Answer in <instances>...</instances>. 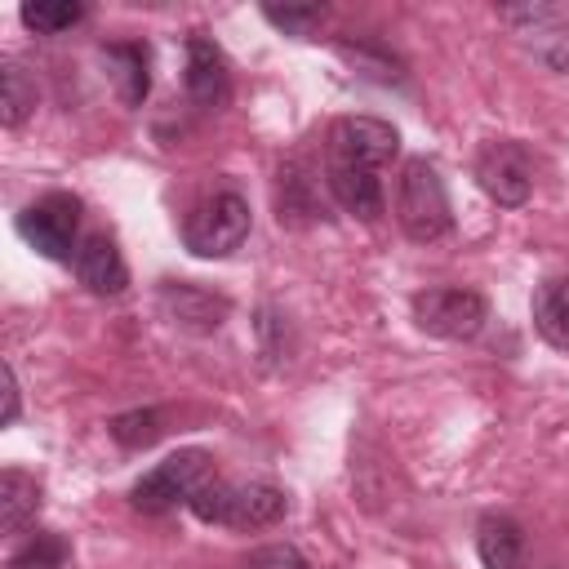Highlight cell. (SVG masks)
I'll return each mask as SVG.
<instances>
[{
    "mask_svg": "<svg viewBox=\"0 0 569 569\" xmlns=\"http://www.w3.org/2000/svg\"><path fill=\"white\" fill-rule=\"evenodd\" d=\"M400 133L378 116H342L329 124V160H351L365 169H382L396 160Z\"/></svg>",
    "mask_w": 569,
    "mask_h": 569,
    "instance_id": "cell-7",
    "label": "cell"
},
{
    "mask_svg": "<svg viewBox=\"0 0 569 569\" xmlns=\"http://www.w3.org/2000/svg\"><path fill=\"white\" fill-rule=\"evenodd\" d=\"M71 556V547L58 538V533H36L27 538L13 556H9V569H62Z\"/></svg>",
    "mask_w": 569,
    "mask_h": 569,
    "instance_id": "cell-19",
    "label": "cell"
},
{
    "mask_svg": "<svg viewBox=\"0 0 569 569\" xmlns=\"http://www.w3.org/2000/svg\"><path fill=\"white\" fill-rule=\"evenodd\" d=\"M244 569H311L293 547H258L249 560H244Z\"/></svg>",
    "mask_w": 569,
    "mask_h": 569,
    "instance_id": "cell-22",
    "label": "cell"
},
{
    "mask_svg": "<svg viewBox=\"0 0 569 569\" xmlns=\"http://www.w3.org/2000/svg\"><path fill=\"white\" fill-rule=\"evenodd\" d=\"M40 507V485L18 471V467H4L0 471V529L4 533H18Z\"/></svg>",
    "mask_w": 569,
    "mask_h": 569,
    "instance_id": "cell-16",
    "label": "cell"
},
{
    "mask_svg": "<svg viewBox=\"0 0 569 569\" xmlns=\"http://www.w3.org/2000/svg\"><path fill=\"white\" fill-rule=\"evenodd\" d=\"M187 93L200 107H218L227 98V58L209 36H191L187 40Z\"/></svg>",
    "mask_w": 569,
    "mask_h": 569,
    "instance_id": "cell-11",
    "label": "cell"
},
{
    "mask_svg": "<svg viewBox=\"0 0 569 569\" xmlns=\"http://www.w3.org/2000/svg\"><path fill=\"white\" fill-rule=\"evenodd\" d=\"M476 182L485 187L489 200L516 209L533 191V160L520 142H489L476 160Z\"/></svg>",
    "mask_w": 569,
    "mask_h": 569,
    "instance_id": "cell-8",
    "label": "cell"
},
{
    "mask_svg": "<svg viewBox=\"0 0 569 569\" xmlns=\"http://www.w3.org/2000/svg\"><path fill=\"white\" fill-rule=\"evenodd\" d=\"M160 307H164V316L173 325H182L191 333H209L227 316V298H213V293H204L196 284H164L160 289Z\"/></svg>",
    "mask_w": 569,
    "mask_h": 569,
    "instance_id": "cell-12",
    "label": "cell"
},
{
    "mask_svg": "<svg viewBox=\"0 0 569 569\" xmlns=\"http://www.w3.org/2000/svg\"><path fill=\"white\" fill-rule=\"evenodd\" d=\"M476 551H480V565L485 569H520V556H525V533L516 520L507 516H485L476 525Z\"/></svg>",
    "mask_w": 569,
    "mask_h": 569,
    "instance_id": "cell-14",
    "label": "cell"
},
{
    "mask_svg": "<svg viewBox=\"0 0 569 569\" xmlns=\"http://www.w3.org/2000/svg\"><path fill=\"white\" fill-rule=\"evenodd\" d=\"M204 480H209V453H204V449H182V453L164 458L156 471H147V476L133 485L129 502H133L138 511H147V516H160V511H169V507H178V502H191V493H196Z\"/></svg>",
    "mask_w": 569,
    "mask_h": 569,
    "instance_id": "cell-6",
    "label": "cell"
},
{
    "mask_svg": "<svg viewBox=\"0 0 569 569\" xmlns=\"http://www.w3.org/2000/svg\"><path fill=\"white\" fill-rule=\"evenodd\" d=\"M329 191H333V200L347 213H356L365 222L382 218V182H378V169H365V164H351V160H329Z\"/></svg>",
    "mask_w": 569,
    "mask_h": 569,
    "instance_id": "cell-10",
    "label": "cell"
},
{
    "mask_svg": "<svg viewBox=\"0 0 569 569\" xmlns=\"http://www.w3.org/2000/svg\"><path fill=\"white\" fill-rule=\"evenodd\" d=\"M533 329L551 347L569 351V280L565 276L560 280H542L533 289Z\"/></svg>",
    "mask_w": 569,
    "mask_h": 569,
    "instance_id": "cell-15",
    "label": "cell"
},
{
    "mask_svg": "<svg viewBox=\"0 0 569 569\" xmlns=\"http://www.w3.org/2000/svg\"><path fill=\"white\" fill-rule=\"evenodd\" d=\"M396 218H400L405 236H409V240H418V244H431V240L449 236V227H453L449 196H445L440 173H436L427 160H409V164L400 169V187H396Z\"/></svg>",
    "mask_w": 569,
    "mask_h": 569,
    "instance_id": "cell-2",
    "label": "cell"
},
{
    "mask_svg": "<svg viewBox=\"0 0 569 569\" xmlns=\"http://www.w3.org/2000/svg\"><path fill=\"white\" fill-rule=\"evenodd\" d=\"M18 236L36 253H44L53 262H71L76 249H80V200L58 191V196H44V200L27 204L18 213Z\"/></svg>",
    "mask_w": 569,
    "mask_h": 569,
    "instance_id": "cell-5",
    "label": "cell"
},
{
    "mask_svg": "<svg viewBox=\"0 0 569 569\" xmlns=\"http://www.w3.org/2000/svg\"><path fill=\"white\" fill-rule=\"evenodd\" d=\"M0 422L4 427L18 422V378H13V365H4V413H0Z\"/></svg>",
    "mask_w": 569,
    "mask_h": 569,
    "instance_id": "cell-23",
    "label": "cell"
},
{
    "mask_svg": "<svg viewBox=\"0 0 569 569\" xmlns=\"http://www.w3.org/2000/svg\"><path fill=\"white\" fill-rule=\"evenodd\" d=\"M71 262H76L80 284H84L89 293H98V298H116V293H124V284H129V267H124L116 240L102 236V231L84 236Z\"/></svg>",
    "mask_w": 569,
    "mask_h": 569,
    "instance_id": "cell-9",
    "label": "cell"
},
{
    "mask_svg": "<svg viewBox=\"0 0 569 569\" xmlns=\"http://www.w3.org/2000/svg\"><path fill=\"white\" fill-rule=\"evenodd\" d=\"M111 440H120L124 449H147L156 436H160V413L156 409H129V413H116L107 422Z\"/></svg>",
    "mask_w": 569,
    "mask_h": 569,
    "instance_id": "cell-20",
    "label": "cell"
},
{
    "mask_svg": "<svg viewBox=\"0 0 569 569\" xmlns=\"http://www.w3.org/2000/svg\"><path fill=\"white\" fill-rule=\"evenodd\" d=\"M485 316H489L485 298L476 289H462V284H436V289H422L413 298V320L431 338H449V342L476 338L485 329Z\"/></svg>",
    "mask_w": 569,
    "mask_h": 569,
    "instance_id": "cell-4",
    "label": "cell"
},
{
    "mask_svg": "<svg viewBox=\"0 0 569 569\" xmlns=\"http://www.w3.org/2000/svg\"><path fill=\"white\" fill-rule=\"evenodd\" d=\"M249 236V204L236 191H218L200 200L182 222V244L196 258H227Z\"/></svg>",
    "mask_w": 569,
    "mask_h": 569,
    "instance_id": "cell-3",
    "label": "cell"
},
{
    "mask_svg": "<svg viewBox=\"0 0 569 569\" xmlns=\"http://www.w3.org/2000/svg\"><path fill=\"white\" fill-rule=\"evenodd\" d=\"M84 18V4L76 0H36V4H22V22L40 36H58L67 27H76Z\"/></svg>",
    "mask_w": 569,
    "mask_h": 569,
    "instance_id": "cell-18",
    "label": "cell"
},
{
    "mask_svg": "<svg viewBox=\"0 0 569 569\" xmlns=\"http://www.w3.org/2000/svg\"><path fill=\"white\" fill-rule=\"evenodd\" d=\"M102 62L116 80V93L124 107H142L147 89H151V71H147V49L142 44H102Z\"/></svg>",
    "mask_w": 569,
    "mask_h": 569,
    "instance_id": "cell-13",
    "label": "cell"
},
{
    "mask_svg": "<svg viewBox=\"0 0 569 569\" xmlns=\"http://www.w3.org/2000/svg\"><path fill=\"white\" fill-rule=\"evenodd\" d=\"M262 18L271 22V27H280V31H289V36H307L320 18H325V4H267L262 9Z\"/></svg>",
    "mask_w": 569,
    "mask_h": 569,
    "instance_id": "cell-21",
    "label": "cell"
},
{
    "mask_svg": "<svg viewBox=\"0 0 569 569\" xmlns=\"http://www.w3.org/2000/svg\"><path fill=\"white\" fill-rule=\"evenodd\" d=\"M31 111H36V80L22 71V62L4 58L0 62V120L9 129H18Z\"/></svg>",
    "mask_w": 569,
    "mask_h": 569,
    "instance_id": "cell-17",
    "label": "cell"
},
{
    "mask_svg": "<svg viewBox=\"0 0 569 569\" xmlns=\"http://www.w3.org/2000/svg\"><path fill=\"white\" fill-rule=\"evenodd\" d=\"M204 525H231V529H262V525H276L284 511H289V498L276 489V485H231V480H218L209 476L191 502H187Z\"/></svg>",
    "mask_w": 569,
    "mask_h": 569,
    "instance_id": "cell-1",
    "label": "cell"
}]
</instances>
